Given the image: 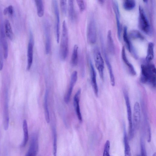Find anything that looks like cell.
<instances>
[{
    "instance_id": "cell-1",
    "label": "cell",
    "mask_w": 156,
    "mask_h": 156,
    "mask_svg": "<svg viewBox=\"0 0 156 156\" xmlns=\"http://www.w3.org/2000/svg\"><path fill=\"white\" fill-rule=\"evenodd\" d=\"M140 82L155 88L156 82V69L155 65L151 63L141 66Z\"/></svg>"
},
{
    "instance_id": "cell-2",
    "label": "cell",
    "mask_w": 156,
    "mask_h": 156,
    "mask_svg": "<svg viewBox=\"0 0 156 156\" xmlns=\"http://www.w3.org/2000/svg\"><path fill=\"white\" fill-rule=\"evenodd\" d=\"M69 51V37L66 23L65 20L62 23V32L59 50V57L62 61L65 60Z\"/></svg>"
},
{
    "instance_id": "cell-3",
    "label": "cell",
    "mask_w": 156,
    "mask_h": 156,
    "mask_svg": "<svg viewBox=\"0 0 156 156\" xmlns=\"http://www.w3.org/2000/svg\"><path fill=\"white\" fill-rule=\"evenodd\" d=\"M139 16L138 27L139 29L145 33L149 34L151 32L150 25L142 7L139 6Z\"/></svg>"
},
{
    "instance_id": "cell-4",
    "label": "cell",
    "mask_w": 156,
    "mask_h": 156,
    "mask_svg": "<svg viewBox=\"0 0 156 156\" xmlns=\"http://www.w3.org/2000/svg\"><path fill=\"white\" fill-rule=\"evenodd\" d=\"M123 92L126 103L127 119L129 124V139L131 140L132 139L133 137L134 132L133 127L132 116L130 103L127 91L126 90H124L123 91Z\"/></svg>"
},
{
    "instance_id": "cell-5",
    "label": "cell",
    "mask_w": 156,
    "mask_h": 156,
    "mask_svg": "<svg viewBox=\"0 0 156 156\" xmlns=\"http://www.w3.org/2000/svg\"><path fill=\"white\" fill-rule=\"evenodd\" d=\"M93 55L95 66L98 71L101 78L103 80L104 78V61L100 52L97 48H94Z\"/></svg>"
},
{
    "instance_id": "cell-6",
    "label": "cell",
    "mask_w": 156,
    "mask_h": 156,
    "mask_svg": "<svg viewBox=\"0 0 156 156\" xmlns=\"http://www.w3.org/2000/svg\"><path fill=\"white\" fill-rule=\"evenodd\" d=\"M141 109L139 103L136 101L133 107L132 118L133 127L134 132L140 126L141 121Z\"/></svg>"
},
{
    "instance_id": "cell-7",
    "label": "cell",
    "mask_w": 156,
    "mask_h": 156,
    "mask_svg": "<svg viewBox=\"0 0 156 156\" xmlns=\"http://www.w3.org/2000/svg\"><path fill=\"white\" fill-rule=\"evenodd\" d=\"M52 5L55 19V30L57 42L59 40L60 16L58 2L56 0L52 1Z\"/></svg>"
},
{
    "instance_id": "cell-8",
    "label": "cell",
    "mask_w": 156,
    "mask_h": 156,
    "mask_svg": "<svg viewBox=\"0 0 156 156\" xmlns=\"http://www.w3.org/2000/svg\"><path fill=\"white\" fill-rule=\"evenodd\" d=\"M44 31L45 37V51L46 54L49 53L51 49V37L50 25L47 20L44 23Z\"/></svg>"
},
{
    "instance_id": "cell-9",
    "label": "cell",
    "mask_w": 156,
    "mask_h": 156,
    "mask_svg": "<svg viewBox=\"0 0 156 156\" xmlns=\"http://www.w3.org/2000/svg\"><path fill=\"white\" fill-rule=\"evenodd\" d=\"M38 149V136L37 133H34L31 136L29 147L25 156H36Z\"/></svg>"
},
{
    "instance_id": "cell-10",
    "label": "cell",
    "mask_w": 156,
    "mask_h": 156,
    "mask_svg": "<svg viewBox=\"0 0 156 156\" xmlns=\"http://www.w3.org/2000/svg\"><path fill=\"white\" fill-rule=\"evenodd\" d=\"M87 38L88 42L91 44L95 43L97 40V31L95 22L91 20L89 22L87 30Z\"/></svg>"
},
{
    "instance_id": "cell-11",
    "label": "cell",
    "mask_w": 156,
    "mask_h": 156,
    "mask_svg": "<svg viewBox=\"0 0 156 156\" xmlns=\"http://www.w3.org/2000/svg\"><path fill=\"white\" fill-rule=\"evenodd\" d=\"M34 39L32 33L30 32L29 40L28 44L27 52V70L30 69L33 60Z\"/></svg>"
},
{
    "instance_id": "cell-12",
    "label": "cell",
    "mask_w": 156,
    "mask_h": 156,
    "mask_svg": "<svg viewBox=\"0 0 156 156\" xmlns=\"http://www.w3.org/2000/svg\"><path fill=\"white\" fill-rule=\"evenodd\" d=\"M77 79V72L74 71L71 74L69 86L64 98V101L68 104L70 100L74 86Z\"/></svg>"
},
{
    "instance_id": "cell-13",
    "label": "cell",
    "mask_w": 156,
    "mask_h": 156,
    "mask_svg": "<svg viewBox=\"0 0 156 156\" xmlns=\"http://www.w3.org/2000/svg\"><path fill=\"white\" fill-rule=\"evenodd\" d=\"M89 63L91 85L95 94L98 96V89L96 80V73L90 59L89 60Z\"/></svg>"
},
{
    "instance_id": "cell-14",
    "label": "cell",
    "mask_w": 156,
    "mask_h": 156,
    "mask_svg": "<svg viewBox=\"0 0 156 156\" xmlns=\"http://www.w3.org/2000/svg\"><path fill=\"white\" fill-rule=\"evenodd\" d=\"M5 34L3 26L1 25L0 27V41L3 48L4 58L6 59L8 56V47Z\"/></svg>"
},
{
    "instance_id": "cell-15",
    "label": "cell",
    "mask_w": 156,
    "mask_h": 156,
    "mask_svg": "<svg viewBox=\"0 0 156 156\" xmlns=\"http://www.w3.org/2000/svg\"><path fill=\"white\" fill-rule=\"evenodd\" d=\"M81 90L79 89L77 91L73 98V103L74 108L79 120L81 122L82 118L80 112L79 101L81 94Z\"/></svg>"
},
{
    "instance_id": "cell-16",
    "label": "cell",
    "mask_w": 156,
    "mask_h": 156,
    "mask_svg": "<svg viewBox=\"0 0 156 156\" xmlns=\"http://www.w3.org/2000/svg\"><path fill=\"white\" fill-rule=\"evenodd\" d=\"M112 5L113 10L115 16L118 35L119 39H120L121 27L120 20V15L119 5L117 2L116 1H113Z\"/></svg>"
},
{
    "instance_id": "cell-17",
    "label": "cell",
    "mask_w": 156,
    "mask_h": 156,
    "mask_svg": "<svg viewBox=\"0 0 156 156\" xmlns=\"http://www.w3.org/2000/svg\"><path fill=\"white\" fill-rule=\"evenodd\" d=\"M4 127L5 130L8 129L9 126V117L8 95L7 91L5 94L4 110Z\"/></svg>"
},
{
    "instance_id": "cell-18",
    "label": "cell",
    "mask_w": 156,
    "mask_h": 156,
    "mask_svg": "<svg viewBox=\"0 0 156 156\" xmlns=\"http://www.w3.org/2000/svg\"><path fill=\"white\" fill-rule=\"evenodd\" d=\"M123 38L129 51L132 53L134 56L135 57H136L137 58L136 54L134 48L129 39L127 34V28L126 26L124 28Z\"/></svg>"
},
{
    "instance_id": "cell-19",
    "label": "cell",
    "mask_w": 156,
    "mask_h": 156,
    "mask_svg": "<svg viewBox=\"0 0 156 156\" xmlns=\"http://www.w3.org/2000/svg\"><path fill=\"white\" fill-rule=\"evenodd\" d=\"M122 57V60L127 66L129 71L130 74L133 76L136 75V72L133 65L129 61L126 55L125 48L123 47L122 48L121 53Z\"/></svg>"
},
{
    "instance_id": "cell-20",
    "label": "cell",
    "mask_w": 156,
    "mask_h": 156,
    "mask_svg": "<svg viewBox=\"0 0 156 156\" xmlns=\"http://www.w3.org/2000/svg\"><path fill=\"white\" fill-rule=\"evenodd\" d=\"M123 141L124 146L125 156H132L130 148L125 127L124 128Z\"/></svg>"
},
{
    "instance_id": "cell-21",
    "label": "cell",
    "mask_w": 156,
    "mask_h": 156,
    "mask_svg": "<svg viewBox=\"0 0 156 156\" xmlns=\"http://www.w3.org/2000/svg\"><path fill=\"white\" fill-rule=\"evenodd\" d=\"M105 62L107 67L110 78L111 85L114 87L115 85V82L114 75L111 64L107 55L105 54Z\"/></svg>"
},
{
    "instance_id": "cell-22",
    "label": "cell",
    "mask_w": 156,
    "mask_h": 156,
    "mask_svg": "<svg viewBox=\"0 0 156 156\" xmlns=\"http://www.w3.org/2000/svg\"><path fill=\"white\" fill-rule=\"evenodd\" d=\"M23 140L21 144L22 147H24L27 144L29 139V135L27 123L26 119L24 120L23 125Z\"/></svg>"
},
{
    "instance_id": "cell-23",
    "label": "cell",
    "mask_w": 156,
    "mask_h": 156,
    "mask_svg": "<svg viewBox=\"0 0 156 156\" xmlns=\"http://www.w3.org/2000/svg\"><path fill=\"white\" fill-rule=\"evenodd\" d=\"M5 33L7 37L11 40L14 39V35L9 21L6 20L5 21Z\"/></svg>"
},
{
    "instance_id": "cell-24",
    "label": "cell",
    "mask_w": 156,
    "mask_h": 156,
    "mask_svg": "<svg viewBox=\"0 0 156 156\" xmlns=\"http://www.w3.org/2000/svg\"><path fill=\"white\" fill-rule=\"evenodd\" d=\"M107 40L108 50L111 54H113L115 51V46L112 32L110 30H109L108 31Z\"/></svg>"
},
{
    "instance_id": "cell-25",
    "label": "cell",
    "mask_w": 156,
    "mask_h": 156,
    "mask_svg": "<svg viewBox=\"0 0 156 156\" xmlns=\"http://www.w3.org/2000/svg\"><path fill=\"white\" fill-rule=\"evenodd\" d=\"M48 91L47 90L45 94L44 107L45 119L47 122L49 123L50 122V116L48 104Z\"/></svg>"
},
{
    "instance_id": "cell-26",
    "label": "cell",
    "mask_w": 156,
    "mask_h": 156,
    "mask_svg": "<svg viewBox=\"0 0 156 156\" xmlns=\"http://www.w3.org/2000/svg\"><path fill=\"white\" fill-rule=\"evenodd\" d=\"M36 6L38 16L41 17L44 13V6L43 1L41 0H35L34 1Z\"/></svg>"
},
{
    "instance_id": "cell-27",
    "label": "cell",
    "mask_w": 156,
    "mask_h": 156,
    "mask_svg": "<svg viewBox=\"0 0 156 156\" xmlns=\"http://www.w3.org/2000/svg\"><path fill=\"white\" fill-rule=\"evenodd\" d=\"M78 46L75 44L73 47L71 60V63L73 66H76L78 63Z\"/></svg>"
},
{
    "instance_id": "cell-28",
    "label": "cell",
    "mask_w": 156,
    "mask_h": 156,
    "mask_svg": "<svg viewBox=\"0 0 156 156\" xmlns=\"http://www.w3.org/2000/svg\"><path fill=\"white\" fill-rule=\"evenodd\" d=\"M154 44L152 42H150L148 45L147 54L146 60L147 62L151 61L154 57Z\"/></svg>"
},
{
    "instance_id": "cell-29",
    "label": "cell",
    "mask_w": 156,
    "mask_h": 156,
    "mask_svg": "<svg viewBox=\"0 0 156 156\" xmlns=\"http://www.w3.org/2000/svg\"><path fill=\"white\" fill-rule=\"evenodd\" d=\"M68 11L69 17L72 21H73L75 17V12L73 0H69Z\"/></svg>"
},
{
    "instance_id": "cell-30",
    "label": "cell",
    "mask_w": 156,
    "mask_h": 156,
    "mask_svg": "<svg viewBox=\"0 0 156 156\" xmlns=\"http://www.w3.org/2000/svg\"><path fill=\"white\" fill-rule=\"evenodd\" d=\"M52 132L53 136V154L56 156L57 151V135L56 129L55 126H52Z\"/></svg>"
},
{
    "instance_id": "cell-31",
    "label": "cell",
    "mask_w": 156,
    "mask_h": 156,
    "mask_svg": "<svg viewBox=\"0 0 156 156\" xmlns=\"http://www.w3.org/2000/svg\"><path fill=\"white\" fill-rule=\"evenodd\" d=\"M136 4V2L134 0H125L123 2V6L125 9L130 10L134 8Z\"/></svg>"
},
{
    "instance_id": "cell-32",
    "label": "cell",
    "mask_w": 156,
    "mask_h": 156,
    "mask_svg": "<svg viewBox=\"0 0 156 156\" xmlns=\"http://www.w3.org/2000/svg\"><path fill=\"white\" fill-rule=\"evenodd\" d=\"M130 37L133 39L143 40L144 37L139 31L137 30H132L129 33Z\"/></svg>"
},
{
    "instance_id": "cell-33",
    "label": "cell",
    "mask_w": 156,
    "mask_h": 156,
    "mask_svg": "<svg viewBox=\"0 0 156 156\" xmlns=\"http://www.w3.org/2000/svg\"><path fill=\"white\" fill-rule=\"evenodd\" d=\"M110 142L107 140L105 144L103 156H111L109 154Z\"/></svg>"
},
{
    "instance_id": "cell-34",
    "label": "cell",
    "mask_w": 156,
    "mask_h": 156,
    "mask_svg": "<svg viewBox=\"0 0 156 156\" xmlns=\"http://www.w3.org/2000/svg\"><path fill=\"white\" fill-rule=\"evenodd\" d=\"M60 3L61 12L63 15H66L67 12V1L60 0Z\"/></svg>"
},
{
    "instance_id": "cell-35",
    "label": "cell",
    "mask_w": 156,
    "mask_h": 156,
    "mask_svg": "<svg viewBox=\"0 0 156 156\" xmlns=\"http://www.w3.org/2000/svg\"><path fill=\"white\" fill-rule=\"evenodd\" d=\"M14 12V8L13 6L10 5L4 9L3 13L5 15H8L10 16H12Z\"/></svg>"
},
{
    "instance_id": "cell-36",
    "label": "cell",
    "mask_w": 156,
    "mask_h": 156,
    "mask_svg": "<svg viewBox=\"0 0 156 156\" xmlns=\"http://www.w3.org/2000/svg\"><path fill=\"white\" fill-rule=\"evenodd\" d=\"M76 2L80 11L82 12L84 11L86 8V4L84 1L82 0H76Z\"/></svg>"
},
{
    "instance_id": "cell-37",
    "label": "cell",
    "mask_w": 156,
    "mask_h": 156,
    "mask_svg": "<svg viewBox=\"0 0 156 156\" xmlns=\"http://www.w3.org/2000/svg\"><path fill=\"white\" fill-rule=\"evenodd\" d=\"M140 144L141 149L140 156H147L144 142V140L142 138L140 140Z\"/></svg>"
},
{
    "instance_id": "cell-38",
    "label": "cell",
    "mask_w": 156,
    "mask_h": 156,
    "mask_svg": "<svg viewBox=\"0 0 156 156\" xmlns=\"http://www.w3.org/2000/svg\"><path fill=\"white\" fill-rule=\"evenodd\" d=\"M3 56L2 50L0 45V70H2L3 66Z\"/></svg>"
},
{
    "instance_id": "cell-39",
    "label": "cell",
    "mask_w": 156,
    "mask_h": 156,
    "mask_svg": "<svg viewBox=\"0 0 156 156\" xmlns=\"http://www.w3.org/2000/svg\"><path fill=\"white\" fill-rule=\"evenodd\" d=\"M152 156H156V154L155 152L153 154Z\"/></svg>"
},
{
    "instance_id": "cell-40",
    "label": "cell",
    "mask_w": 156,
    "mask_h": 156,
    "mask_svg": "<svg viewBox=\"0 0 156 156\" xmlns=\"http://www.w3.org/2000/svg\"><path fill=\"white\" fill-rule=\"evenodd\" d=\"M143 1L144 2H146L147 1L146 0H143Z\"/></svg>"
},
{
    "instance_id": "cell-41",
    "label": "cell",
    "mask_w": 156,
    "mask_h": 156,
    "mask_svg": "<svg viewBox=\"0 0 156 156\" xmlns=\"http://www.w3.org/2000/svg\"><path fill=\"white\" fill-rule=\"evenodd\" d=\"M137 156H140V155H137Z\"/></svg>"
}]
</instances>
